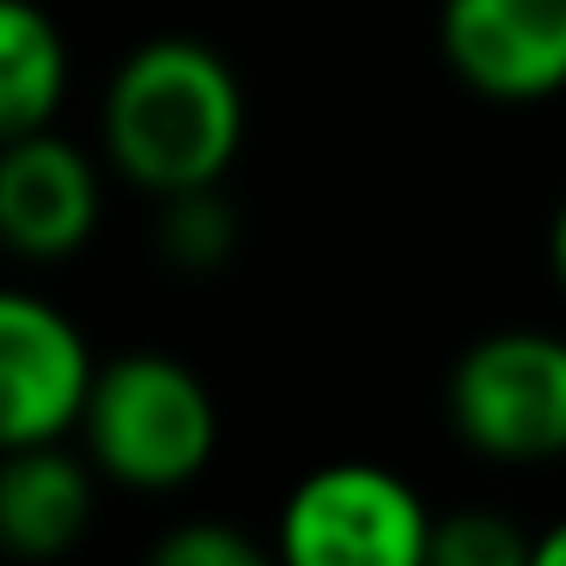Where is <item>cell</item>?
<instances>
[{
  "label": "cell",
  "mask_w": 566,
  "mask_h": 566,
  "mask_svg": "<svg viewBox=\"0 0 566 566\" xmlns=\"http://www.w3.org/2000/svg\"><path fill=\"white\" fill-rule=\"evenodd\" d=\"M244 147V86L232 62L196 38L128 50L104 92V153L147 196L208 189Z\"/></svg>",
  "instance_id": "1"
},
{
  "label": "cell",
  "mask_w": 566,
  "mask_h": 566,
  "mask_svg": "<svg viewBox=\"0 0 566 566\" xmlns=\"http://www.w3.org/2000/svg\"><path fill=\"white\" fill-rule=\"evenodd\" d=\"M80 432H86L92 469H104L116 488L177 493L213 463L220 408L196 366L135 347L92 371Z\"/></svg>",
  "instance_id": "2"
},
{
  "label": "cell",
  "mask_w": 566,
  "mask_h": 566,
  "mask_svg": "<svg viewBox=\"0 0 566 566\" xmlns=\"http://www.w3.org/2000/svg\"><path fill=\"white\" fill-rule=\"evenodd\" d=\"M444 415L469 451L493 463L566 457V335L500 329L463 347L444 384Z\"/></svg>",
  "instance_id": "3"
},
{
  "label": "cell",
  "mask_w": 566,
  "mask_h": 566,
  "mask_svg": "<svg viewBox=\"0 0 566 566\" xmlns=\"http://www.w3.org/2000/svg\"><path fill=\"white\" fill-rule=\"evenodd\" d=\"M274 554L286 566H427L432 512L378 463H329L281 505Z\"/></svg>",
  "instance_id": "4"
},
{
  "label": "cell",
  "mask_w": 566,
  "mask_h": 566,
  "mask_svg": "<svg viewBox=\"0 0 566 566\" xmlns=\"http://www.w3.org/2000/svg\"><path fill=\"white\" fill-rule=\"evenodd\" d=\"M92 371L98 359L67 311L0 286V451L67 439L80 427Z\"/></svg>",
  "instance_id": "5"
},
{
  "label": "cell",
  "mask_w": 566,
  "mask_h": 566,
  "mask_svg": "<svg viewBox=\"0 0 566 566\" xmlns=\"http://www.w3.org/2000/svg\"><path fill=\"white\" fill-rule=\"evenodd\" d=\"M439 50L493 104L554 98L566 92V0H444Z\"/></svg>",
  "instance_id": "6"
},
{
  "label": "cell",
  "mask_w": 566,
  "mask_h": 566,
  "mask_svg": "<svg viewBox=\"0 0 566 566\" xmlns=\"http://www.w3.org/2000/svg\"><path fill=\"white\" fill-rule=\"evenodd\" d=\"M98 165L74 140L38 128L0 147V250L25 262H62L86 250V238L98 232Z\"/></svg>",
  "instance_id": "7"
},
{
  "label": "cell",
  "mask_w": 566,
  "mask_h": 566,
  "mask_svg": "<svg viewBox=\"0 0 566 566\" xmlns=\"http://www.w3.org/2000/svg\"><path fill=\"white\" fill-rule=\"evenodd\" d=\"M92 469L62 439L0 451V554L55 560L92 524Z\"/></svg>",
  "instance_id": "8"
},
{
  "label": "cell",
  "mask_w": 566,
  "mask_h": 566,
  "mask_svg": "<svg viewBox=\"0 0 566 566\" xmlns=\"http://www.w3.org/2000/svg\"><path fill=\"white\" fill-rule=\"evenodd\" d=\"M67 98V38L38 0H0V147L55 123Z\"/></svg>",
  "instance_id": "9"
},
{
  "label": "cell",
  "mask_w": 566,
  "mask_h": 566,
  "mask_svg": "<svg viewBox=\"0 0 566 566\" xmlns=\"http://www.w3.org/2000/svg\"><path fill=\"white\" fill-rule=\"evenodd\" d=\"M232 244H238V213L220 196V184L165 196V220H159L165 262H177L184 274H213L232 256Z\"/></svg>",
  "instance_id": "10"
},
{
  "label": "cell",
  "mask_w": 566,
  "mask_h": 566,
  "mask_svg": "<svg viewBox=\"0 0 566 566\" xmlns=\"http://www.w3.org/2000/svg\"><path fill=\"white\" fill-rule=\"evenodd\" d=\"M427 566H536V536H524L505 512L469 505V512L432 517Z\"/></svg>",
  "instance_id": "11"
},
{
  "label": "cell",
  "mask_w": 566,
  "mask_h": 566,
  "mask_svg": "<svg viewBox=\"0 0 566 566\" xmlns=\"http://www.w3.org/2000/svg\"><path fill=\"white\" fill-rule=\"evenodd\" d=\"M153 566H262V548L244 530L196 517V524H177L171 536L153 542Z\"/></svg>",
  "instance_id": "12"
},
{
  "label": "cell",
  "mask_w": 566,
  "mask_h": 566,
  "mask_svg": "<svg viewBox=\"0 0 566 566\" xmlns=\"http://www.w3.org/2000/svg\"><path fill=\"white\" fill-rule=\"evenodd\" d=\"M536 566H566V517L536 536Z\"/></svg>",
  "instance_id": "13"
},
{
  "label": "cell",
  "mask_w": 566,
  "mask_h": 566,
  "mask_svg": "<svg viewBox=\"0 0 566 566\" xmlns=\"http://www.w3.org/2000/svg\"><path fill=\"white\" fill-rule=\"evenodd\" d=\"M548 262H554V281L566 286V201L554 208V226H548Z\"/></svg>",
  "instance_id": "14"
}]
</instances>
